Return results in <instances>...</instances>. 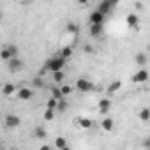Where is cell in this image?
<instances>
[{"instance_id":"obj_1","label":"cell","mask_w":150,"mask_h":150,"mask_svg":"<svg viewBox=\"0 0 150 150\" xmlns=\"http://www.w3.org/2000/svg\"><path fill=\"white\" fill-rule=\"evenodd\" d=\"M65 67V58L57 55V57H51L48 62H46V71L50 72H55V71H62Z\"/></svg>"},{"instance_id":"obj_2","label":"cell","mask_w":150,"mask_h":150,"mask_svg":"<svg viewBox=\"0 0 150 150\" xmlns=\"http://www.w3.org/2000/svg\"><path fill=\"white\" fill-rule=\"evenodd\" d=\"M20 51H18V46L16 44H7V46H4L2 48V51H0V58L2 60H9V58H13V57H16Z\"/></svg>"},{"instance_id":"obj_3","label":"cell","mask_w":150,"mask_h":150,"mask_svg":"<svg viewBox=\"0 0 150 150\" xmlns=\"http://www.w3.org/2000/svg\"><path fill=\"white\" fill-rule=\"evenodd\" d=\"M117 4H118V0H101V4L97 6V11L108 16V14L117 7Z\"/></svg>"},{"instance_id":"obj_4","label":"cell","mask_w":150,"mask_h":150,"mask_svg":"<svg viewBox=\"0 0 150 150\" xmlns=\"http://www.w3.org/2000/svg\"><path fill=\"white\" fill-rule=\"evenodd\" d=\"M23 67H25V62H23L18 55L7 60V69H9L11 72H18V71H21Z\"/></svg>"},{"instance_id":"obj_5","label":"cell","mask_w":150,"mask_h":150,"mask_svg":"<svg viewBox=\"0 0 150 150\" xmlns=\"http://www.w3.org/2000/svg\"><path fill=\"white\" fill-rule=\"evenodd\" d=\"M76 88H78L80 92L87 94V92H92V90H94V83L88 81L87 78H80V80L76 81Z\"/></svg>"},{"instance_id":"obj_6","label":"cell","mask_w":150,"mask_h":150,"mask_svg":"<svg viewBox=\"0 0 150 150\" xmlns=\"http://www.w3.org/2000/svg\"><path fill=\"white\" fill-rule=\"evenodd\" d=\"M148 80V71L145 69V67H141L136 74H134V76H132V81L134 83H145Z\"/></svg>"},{"instance_id":"obj_7","label":"cell","mask_w":150,"mask_h":150,"mask_svg":"<svg viewBox=\"0 0 150 150\" xmlns=\"http://www.w3.org/2000/svg\"><path fill=\"white\" fill-rule=\"evenodd\" d=\"M104 20H106V14L99 13L97 9L90 13V23H101V25H104Z\"/></svg>"},{"instance_id":"obj_8","label":"cell","mask_w":150,"mask_h":150,"mask_svg":"<svg viewBox=\"0 0 150 150\" xmlns=\"http://www.w3.org/2000/svg\"><path fill=\"white\" fill-rule=\"evenodd\" d=\"M104 32V25L101 23H90V35L92 37H101Z\"/></svg>"},{"instance_id":"obj_9","label":"cell","mask_w":150,"mask_h":150,"mask_svg":"<svg viewBox=\"0 0 150 150\" xmlns=\"http://www.w3.org/2000/svg\"><path fill=\"white\" fill-rule=\"evenodd\" d=\"M4 122H6L7 127H18V125L21 124V118H20L18 115H7Z\"/></svg>"},{"instance_id":"obj_10","label":"cell","mask_w":150,"mask_h":150,"mask_svg":"<svg viewBox=\"0 0 150 150\" xmlns=\"http://www.w3.org/2000/svg\"><path fill=\"white\" fill-rule=\"evenodd\" d=\"M32 96H34V92H32L30 88H20V90H18V99L28 101V99H32Z\"/></svg>"},{"instance_id":"obj_11","label":"cell","mask_w":150,"mask_h":150,"mask_svg":"<svg viewBox=\"0 0 150 150\" xmlns=\"http://www.w3.org/2000/svg\"><path fill=\"white\" fill-rule=\"evenodd\" d=\"M110 108H111V101H110V99H101V101H99V111H101L103 115H106V113L110 111Z\"/></svg>"},{"instance_id":"obj_12","label":"cell","mask_w":150,"mask_h":150,"mask_svg":"<svg viewBox=\"0 0 150 150\" xmlns=\"http://www.w3.org/2000/svg\"><path fill=\"white\" fill-rule=\"evenodd\" d=\"M146 62H148V58H146V55H145L143 51H141V53H136V64H138V65L143 67V65H146Z\"/></svg>"},{"instance_id":"obj_13","label":"cell","mask_w":150,"mask_h":150,"mask_svg":"<svg viewBox=\"0 0 150 150\" xmlns=\"http://www.w3.org/2000/svg\"><path fill=\"white\" fill-rule=\"evenodd\" d=\"M122 88V81L120 80H117V81H113L110 87H108V94H115L117 90H120Z\"/></svg>"},{"instance_id":"obj_14","label":"cell","mask_w":150,"mask_h":150,"mask_svg":"<svg viewBox=\"0 0 150 150\" xmlns=\"http://www.w3.org/2000/svg\"><path fill=\"white\" fill-rule=\"evenodd\" d=\"M101 125H103V129H104V131H108V132H110V131H113V120H111L110 117H106V118L101 122Z\"/></svg>"},{"instance_id":"obj_15","label":"cell","mask_w":150,"mask_h":150,"mask_svg":"<svg viewBox=\"0 0 150 150\" xmlns=\"http://www.w3.org/2000/svg\"><path fill=\"white\" fill-rule=\"evenodd\" d=\"M55 146H57V148H60V150H65L69 145H67V141H65L62 136H58V138L55 139Z\"/></svg>"},{"instance_id":"obj_16","label":"cell","mask_w":150,"mask_h":150,"mask_svg":"<svg viewBox=\"0 0 150 150\" xmlns=\"http://www.w3.org/2000/svg\"><path fill=\"white\" fill-rule=\"evenodd\" d=\"M125 21H127V25H129L131 28H134V27L138 25V21H139V20H138V16H136V14H129Z\"/></svg>"},{"instance_id":"obj_17","label":"cell","mask_w":150,"mask_h":150,"mask_svg":"<svg viewBox=\"0 0 150 150\" xmlns=\"http://www.w3.org/2000/svg\"><path fill=\"white\" fill-rule=\"evenodd\" d=\"M14 90H16V88H14V85H11V83H7V85H4V88H2V94L9 97L11 94H14Z\"/></svg>"},{"instance_id":"obj_18","label":"cell","mask_w":150,"mask_h":150,"mask_svg":"<svg viewBox=\"0 0 150 150\" xmlns=\"http://www.w3.org/2000/svg\"><path fill=\"white\" fill-rule=\"evenodd\" d=\"M139 118H141V122H148L150 120V110L148 108H143L139 111Z\"/></svg>"},{"instance_id":"obj_19","label":"cell","mask_w":150,"mask_h":150,"mask_svg":"<svg viewBox=\"0 0 150 150\" xmlns=\"http://www.w3.org/2000/svg\"><path fill=\"white\" fill-rule=\"evenodd\" d=\"M34 134H35V138H39V139H42V138H46V129L44 127H35V131H34Z\"/></svg>"},{"instance_id":"obj_20","label":"cell","mask_w":150,"mask_h":150,"mask_svg":"<svg viewBox=\"0 0 150 150\" xmlns=\"http://www.w3.org/2000/svg\"><path fill=\"white\" fill-rule=\"evenodd\" d=\"M51 74H53V80H55L57 83H58V81H62V80L65 78V74H64V69H62V71H55V72H51Z\"/></svg>"},{"instance_id":"obj_21","label":"cell","mask_w":150,"mask_h":150,"mask_svg":"<svg viewBox=\"0 0 150 150\" xmlns=\"http://www.w3.org/2000/svg\"><path fill=\"white\" fill-rule=\"evenodd\" d=\"M69 34H78L80 32V27L76 25V23H67V28H65Z\"/></svg>"},{"instance_id":"obj_22","label":"cell","mask_w":150,"mask_h":150,"mask_svg":"<svg viewBox=\"0 0 150 150\" xmlns=\"http://www.w3.org/2000/svg\"><path fill=\"white\" fill-rule=\"evenodd\" d=\"M71 55H72V48H71V46H65V48H62V51H60V57H64V58L67 60Z\"/></svg>"},{"instance_id":"obj_23","label":"cell","mask_w":150,"mask_h":150,"mask_svg":"<svg viewBox=\"0 0 150 150\" xmlns=\"http://www.w3.org/2000/svg\"><path fill=\"white\" fill-rule=\"evenodd\" d=\"M55 110H58V111H65L67 110V103L64 101V99H57V108Z\"/></svg>"},{"instance_id":"obj_24","label":"cell","mask_w":150,"mask_h":150,"mask_svg":"<svg viewBox=\"0 0 150 150\" xmlns=\"http://www.w3.org/2000/svg\"><path fill=\"white\" fill-rule=\"evenodd\" d=\"M78 124H80L83 129H90V127H92V120H88V118H80Z\"/></svg>"},{"instance_id":"obj_25","label":"cell","mask_w":150,"mask_h":150,"mask_svg":"<svg viewBox=\"0 0 150 150\" xmlns=\"http://www.w3.org/2000/svg\"><path fill=\"white\" fill-rule=\"evenodd\" d=\"M53 117H55V110L46 108V111H44V120H53Z\"/></svg>"},{"instance_id":"obj_26","label":"cell","mask_w":150,"mask_h":150,"mask_svg":"<svg viewBox=\"0 0 150 150\" xmlns=\"http://www.w3.org/2000/svg\"><path fill=\"white\" fill-rule=\"evenodd\" d=\"M71 90H72V88H71L69 85H64V87L60 88V94H62V96H67V94H71Z\"/></svg>"},{"instance_id":"obj_27","label":"cell","mask_w":150,"mask_h":150,"mask_svg":"<svg viewBox=\"0 0 150 150\" xmlns=\"http://www.w3.org/2000/svg\"><path fill=\"white\" fill-rule=\"evenodd\" d=\"M48 108H51V110L57 108V99H55V97H51V99L48 101Z\"/></svg>"},{"instance_id":"obj_28","label":"cell","mask_w":150,"mask_h":150,"mask_svg":"<svg viewBox=\"0 0 150 150\" xmlns=\"http://www.w3.org/2000/svg\"><path fill=\"white\" fill-rule=\"evenodd\" d=\"M51 94H53V97H55V99H60V97H62L60 88H53V90H51Z\"/></svg>"},{"instance_id":"obj_29","label":"cell","mask_w":150,"mask_h":150,"mask_svg":"<svg viewBox=\"0 0 150 150\" xmlns=\"http://www.w3.org/2000/svg\"><path fill=\"white\" fill-rule=\"evenodd\" d=\"M34 87H39V88H41V87H42V81L35 78V80H34Z\"/></svg>"},{"instance_id":"obj_30","label":"cell","mask_w":150,"mask_h":150,"mask_svg":"<svg viewBox=\"0 0 150 150\" xmlns=\"http://www.w3.org/2000/svg\"><path fill=\"white\" fill-rule=\"evenodd\" d=\"M85 51H87V53H92V48H90V46L87 44V46H85Z\"/></svg>"},{"instance_id":"obj_31","label":"cell","mask_w":150,"mask_h":150,"mask_svg":"<svg viewBox=\"0 0 150 150\" xmlns=\"http://www.w3.org/2000/svg\"><path fill=\"white\" fill-rule=\"evenodd\" d=\"M87 2H88V0H78V4H81V6H85Z\"/></svg>"},{"instance_id":"obj_32","label":"cell","mask_w":150,"mask_h":150,"mask_svg":"<svg viewBox=\"0 0 150 150\" xmlns=\"http://www.w3.org/2000/svg\"><path fill=\"white\" fill-rule=\"evenodd\" d=\"M2 18H4V13H2V11H0V21H2Z\"/></svg>"}]
</instances>
